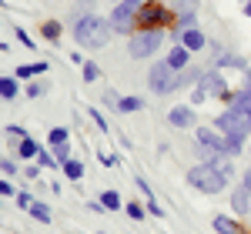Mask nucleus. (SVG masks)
Wrapping results in <instances>:
<instances>
[{
    "label": "nucleus",
    "mask_w": 251,
    "mask_h": 234,
    "mask_svg": "<svg viewBox=\"0 0 251 234\" xmlns=\"http://www.w3.org/2000/svg\"><path fill=\"white\" fill-rule=\"evenodd\" d=\"M231 211L234 214H248L251 211V187L248 184H238L231 191Z\"/></svg>",
    "instance_id": "obj_9"
},
{
    "label": "nucleus",
    "mask_w": 251,
    "mask_h": 234,
    "mask_svg": "<svg viewBox=\"0 0 251 234\" xmlns=\"http://www.w3.org/2000/svg\"><path fill=\"white\" fill-rule=\"evenodd\" d=\"M40 151H44V147H40V144L34 140V137H20V147H17V154L24 157V161H30V157H37Z\"/></svg>",
    "instance_id": "obj_13"
},
{
    "label": "nucleus",
    "mask_w": 251,
    "mask_h": 234,
    "mask_svg": "<svg viewBox=\"0 0 251 234\" xmlns=\"http://www.w3.org/2000/svg\"><path fill=\"white\" fill-rule=\"evenodd\" d=\"M17 91H20V84H17V77H0V97H3V100L17 97Z\"/></svg>",
    "instance_id": "obj_18"
},
{
    "label": "nucleus",
    "mask_w": 251,
    "mask_h": 234,
    "mask_svg": "<svg viewBox=\"0 0 251 234\" xmlns=\"http://www.w3.org/2000/svg\"><path fill=\"white\" fill-rule=\"evenodd\" d=\"M144 208H148V211H151V214H154V217H164V208L157 204L154 197H148V204H144Z\"/></svg>",
    "instance_id": "obj_33"
},
{
    "label": "nucleus",
    "mask_w": 251,
    "mask_h": 234,
    "mask_svg": "<svg viewBox=\"0 0 251 234\" xmlns=\"http://www.w3.org/2000/svg\"><path fill=\"white\" fill-rule=\"evenodd\" d=\"M188 184H191L194 191H201V194H221L228 187V177L221 174L211 161H204V164H194L191 171H188Z\"/></svg>",
    "instance_id": "obj_2"
},
{
    "label": "nucleus",
    "mask_w": 251,
    "mask_h": 234,
    "mask_svg": "<svg viewBox=\"0 0 251 234\" xmlns=\"http://www.w3.org/2000/svg\"><path fill=\"white\" fill-rule=\"evenodd\" d=\"M194 27V14H184V17H177V34H184V30H191Z\"/></svg>",
    "instance_id": "obj_30"
},
{
    "label": "nucleus",
    "mask_w": 251,
    "mask_h": 234,
    "mask_svg": "<svg viewBox=\"0 0 251 234\" xmlns=\"http://www.w3.org/2000/svg\"><path fill=\"white\" fill-rule=\"evenodd\" d=\"M40 34H44L47 40H57L60 37V23H57V20H47V23L40 27Z\"/></svg>",
    "instance_id": "obj_24"
},
{
    "label": "nucleus",
    "mask_w": 251,
    "mask_h": 234,
    "mask_svg": "<svg viewBox=\"0 0 251 234\" xmlns=\"http://www.w3.org/2000/svg\"><path fill=\"white\" fill-rule=\"evenodd\" d=\"M117 111H124V114L144 111V100H141V97H121V100H117Z\"/></svg>",
    "instance_id": "obj_19"
},
{
    "label": "nucleus",
    "mask_w": 251,
    "mask_h": 234,
    "mask_svg": "<svg viewBox=\"0 0 251 234\" xmlns=\"http://www.w3.org/2000/svg\"><path fill=\"white\" fill-rule=\"evenodd\" d=\"M24 94H27V97H40V84H27Z\"/></svg>",
    "instance_id": "obj_38"
},
{
    "label": "nucleus",
    "mask_w": 251,
    "mask_h": 234,
    "mask_svg": "<svg viewBox=\"0 0 251 234\" xmlns=\"http://www.w3.org/2000/svg\"><path fill=\"white\" fill-rule=\"evenodd\" d=\"M241 184H248V187H251V167L245 171V174H241Z\"/></svg>",
    "instance_id": "obj_42"
},
{
    "label": "nucleus",
    "mask_w": 251,
    "mask_h": 234,
    "mask_svg": "<svg viewBox=\"0 0 251 234\" xmlns=\"http://www.w3.org/2000/svg\"><path fill=\"white\" fill-rule=\"evenodd\" d=\"M245 17H251V0H248V3H245Z\"/></svg>",
    "instance_id": "obj_43"
},
{
    "label": "nucleus",
    "mask_w": 251,
    "mask_h": 234,
    "mask_svg": "<svg viewBox=\"0 0 251 234\" xmlns=\"http://www.w3.org/2000/svg\"><path fill=\"white\" fill-rule=\"evenodd\" d=\"M157 47H161V30H157V27H148V30H141V34L131 37L127 54H131L134 60H144V57H151Z\"/></svg>",
    "instance_id": "obj_6"
},
{
    "label": "nucleus",
    "mask_w": 251,
    "mask_h": 234,
    "mask_svg": "<svg viewBox=\"0 0 251 234\" xmlns=\"http://www.w3.org/2000/svg\"><path fill=\"white\" fill-rule=\"evenodd\" d=\"M148 84H151L154 94H164V97H168V94H174V91L181 87V70L171 67L168 60H164V64H154L151 74H148Z\"/></svg>",
    "instance_id": "obj_3"
},
{
    "label": "nucleus",
    "mask_w": 251,
    "mask_h": 234,
    "mask_svg": "<svg viewBox=\"0 0 251 234\" xmlns=\"http://www.w3.org/2000/svg\"><path fill=\"white\" fill-rule=\"evenodd\" d=\"M100 204H104L107 211H117L124 201H121V194H117V191H104V194H100Z\"/></svg>",
    "instance_id": "obj_22"
},
{
    "label": "nucleus",
    "mask_w": 251,
    "mask_h": 234,
    "mask_svg": "<svg viewBox=\"0 0 251 234\" xmlns=\"http://www.w3.org/2000/svg\"><path fill=\"white\" fill-rule=\"evenodd\" d=\"M54 157H57V164H67L71 161V144H57V147H50Z\"/></svg>",
    "instance_id": "obj_27"
},
{
    "label": "nucleus",
    "mask_w": 251,
    "mask_h": 234,
    "mask_svg": "<svg viewBox=\"0 0 251 234\" xmlns=\"http://www.w3.org/2000/svg\"><path fill=\"white\" fill-rule=\"evenodd\" d=\"M241 3H248V0H241Z\"/></svg>",
    "instance_id": "obj_45"
},
{
    "label": "nucleus",
    "mask_w": 251,
    "mask_h": 234,
    "mask_svg": "<svg viewBox=\"0 0 251 234\" xmlns=\"http://www.w3.org/2000/svg\"><path fill=\"white\" fill-rule=\"evenodd\" d=\"M181 37V47H188V50H201L208 40H204V34L198 30V27H191V30H184V34H177Z\"/></svg>",
    "instance_id": "obj_11"
},
{
    "label": "nucleus",
    "mask_w": 251,
    "mask_h": 234,
    "mask_svg": "<svg viewBox=\"0 0 251 234\" xmlns=\"http://www.w3.org/2000/svg\"><path fill=\"white\" fill-rule=\"evenodd\" d=\"M60 167H64V177H71V181H80V177H84V164L74 161V157H71L67 164H60Z\"/></svg>",
    "instance_id": "obj_20"
},
{
    "label": "nucleus",
    "mask_w": 251,
    "mask_h": 234,
    "mask_svg": "<svg viewBox=\"0 0 251 234\" xmlns=\"http://www.w3.org/2000/svg\"><path fill=\"white\" fill-rule=\"evenodd\" d=\"M124 211H127V217H131V221H141V217H144V211H148V208H144V204H127V208H124Z\"/></svg>",
    "instance_id": "obj_29"
},
{
    "label": "nucleus",
    "mask_w": 251,
    "mask_h": 234,
    "mask_svg": "<svg viewBox=\"0 0 251 234\" xmlns=\"http://www.w3.org/2000/svg\"><path fill=\"white\" fill-rule=\"evenodd\" d=\"M47 140H50V147H57V144H67V140H71V131H67V127H54V131L47 134Z\"/></svg>",
    "instance_id": "obj_21"
},
{
    "label": "nucleus",
    "mask_w": 251,
    "mask_h": 234,
    "mask_svg": "<svg viewBox=\"0 0 251 234\" xmlns=\"http://www.w3.org/2000/svg\"><path fill=\"white\" fill-rule=\"evenodd\" d=\"M7 134H14V137H27V131H24V127H17V124H7Z\"/></svg>",
    "instance_id": "obj_37"
},
{
    "label": "nucleus",
    "mask_w": 251,
    "mask_h": 234,
    "mask_svg": "<svg viewBox=\"0 0 251 234\" xmlns=\"http://www.w3.org/2000/svg\"><path fill=\"white\" fill-rule=\"evenodd\" d=\"M218 64H221V67H238V70H248V64H245L241 57H234V54H228V57H218Z\"/></svg>",
    "instance_id": "obj_25"
},
{
    "label": "nucleus",
    "mask_w": 251,
    "mask_h": 234,
    "mask_svg": "<svg viewBox=\"0 0 251 234\" xmlns=\"http://www.w3.org/2000/svg\"><path fill=\"white\" fill-rule=\"evenodd\" d=\"M17 204L20 208H30V194H17Z\"/></svg>",
    "instance_id": "obj_40"
},
{
    "label": "nucleus",
    "mask_w": 251,
    "mask_h": 234,
    "mask_svg": "<svg viewBox=\"0 0 251 234\" xmlns=\"http://www.w3.org/2000/svg\"><path fill=\"white\" fill-rule=\"evenodd\" d=\"M17 40H20V44H24V47H30V50L37 47V44H34V37H30V34H27L24 27H17Z\"/></svg>",
    "instance_id": "obj_32"
},
{
    "label": "nucleus",
    "mask_w": 251,
    "mask_h": 234,
    "mask_svg": "<svg viewBox=\"0 0 251 234\" xmlns=\"http://www.w3.org/2000/svg\"><path fill=\"white\" fill-rule=\"evenodd\" d=\"M188 54H191L188 47H171V50H168V64L177 67V70H184V67H188Z\"/></svg>",
    "instance_id": "obj_14"
},
{
    "label": "nucleus",
    "mask_w": 251,
    "mask_h": 234,
    "mask_svg": "<svg viewBox=\"0 0 251 234\" xmlns=\"http://www.w3.org/2000/svg\"><path fill=\"white\" fill-rule=\"evenodd\" d=\"M208 161H211V164H214V167H218V171H221L225 177H228V181L234 177V164H231V154H211Z\"/></svg>",
    "instance_id": "obj_12"
},
{
    "label": "nucleus",
    "mask_w": 251,
    "mask_h": 234,
    "mask_svg": "<svg viewBox=\"0 0 251 234\" xmlns=\"http://www.w3.org/2000/svg\"><path fill=\"white\" fill-rule=\"evenodd\" d=\"M100 164H104V167H114L117 161H114V157H111V154H100Z\"/></svg>",
    "instance_id": "obj_39"
},
{
    "label": "nucleus",
    "mask_w": 251,
    "mask_h": 234,
    "mask_svg": "<svg viewBox=\"0 0 251 234\" xmlns=\"http://www.w3.org/2000/svg\"><path fill=\"white\" fill-rule=\"evenodd\" d=\"M91 120H94V124L100 127V131H107V124H104V117H100V111H94V107H91Z\"/></svg>",
    "instance_id": "obj_36"
},
{
    "label": "nucleus",
    "mask_w": 251,
    "mask_h": 234,
    "mask_svg": "<svg viewBox=\"0 0 251 234\" xmlns=\"http://www.w3.org/2000/svg\"><path fill=\"white\" fill-rule=\"evenodd\" d=\"M0 171H3V174H17V161H10V157H0Z\"/></svg>",
    "instance_id": "obj_31"
},
{
    "label": "nucleus",
    "mask_w": 251,
    "mask_h": 234,
    "mask_svg": "<svg viewBox=\"0 0 251 234\" xmlns=\"http://www.w3.org/2000/svg\"><path fill=\"white\" fill-rule=\"evenodd\" d=\"M238 120H241V131L251 134V111H248V114H238Z\"/></svg>",
    "instance_id": "obj_34"
},
{
    "label": "nucleus",
    "mask_w": 251,
    "mask_h": 234,
    "mask_svg": "<svg viewBox=\"0 0 251 234\" xmlns=\"http://www.w3.org/2000/svg\"><path fill=\"white\" fill-rule=\"evenodd\" d=\"M40 70H47V64H44V60H34V64H20V67H17V80H27V77H34V74H40Z\"/></svg>",
    "instance_id": "obj_16"
},
{
    "label": "nucleus",
    "mask_w": 251,
    "mask_h": 234,
    "mask_svg": "<svg viewBox=\"0 0 251 234\" xmlns=\"http://www.w3.org/2000/svg\"><path fill=\"white\" fill-rule=\"evenodd\" d=\"M245 91H248V94H251V67H248V70H245Z\"/></svg>",
    "instance_id": "obj_41"
},
{
    "label": "nucleus",
    "mask_w": 251,
    "mask_h": 234,
    "mask_svg": "<svg viewBox=\"0 0 251 234\" xmlns=\"http://www.w3.org/2000/svg\"><path fill=\"white\" fill-rule=\"evenodd\" d=\"M111 3H117V0H111Z\"/></svg>",
    "instance_id": "obj_47"
},
{
    "label": "nucleus",
    "mask_w": 251,
    "mask_h": 234,
    "mask_svg": "<svg viewBox=\"0 0 251 234\" xmlns=\"http://www.w3.org/2000/svg\"><path fill=\"white\" fill-rule=\"evenodd\" d=\"M174 17H184V14H198V0H171Z\"/></svg>",
    "instance_id": "obj_17"
},
{
    "label": "nucleus",
    "mask_w": 251,
    "mask_h": 234,
    "mask_svg": "<svg viewBox=\"0 0 251 234\" xmlns=\"http://www.w3.org/2000/svg\"><path fill=\"white\" fill-rule=\"evenodd\" d=\"M168 124L171 127H194V107H171L168 111Z\"/></svg>",
    "instance_id": "obj_10"
},
{
    "label": "nucleus",
    "mask_w": 251,
    "mask_h": 234,
    "mask_svg": "<svg viewBox=\"0 0 251 234\" xmlns=\"http://www.w3.org/2000/svg\"><path fill=\"white\" fill-rule=\"evenodd\" d=\"M80 74H84V80H87V84H91V80H97V77H100V67H97V64H91V60H87V64H84V67H80Z\"/></svg>",
    "instance_id": "obj_26"
},
{
    "label": "nucleus",
    "mask_w": 251,
    "mask_h": 234,
    "mask_svg": "<svg viewBox=\"0 0 251 234\" xmlns=\"http://www.w3.org/2000/svg\"><path fill=\"white\" fill-rule=\"evenodd\" d=\"M238 234H248V231H245V228H241V231H238Z\"/></svg>",
    "instance_id": "obj_44"
},
{
    "label": "nucleus",
    "mask_w": 251,
    "mask_h": 234,
    "mask_svg": "<svg viewBox=\"0 0 251 234\" xmlns=\"http://www.w3.org/2000/svg\"><path fill=\"white\" fill-rule=\"evenodd\" d=\"M0 197H14V184L10 181H0Z\"/></svg>",
    "instance_id": "obj_35"
},
{
    "label": "nucleus",
    "mask_w": 251,
    "mask_h": 234,
    "mask_svg": "<svg viewBox=\"0 0 251 234\" xmlns=\"http://www.w3.org/2000/svg\"><path fill=\"white\" fill-rule=\"evenodd\" d=\"M37 164H40V167H57V157L50 154V151H40V154H37Z\"/></svg>",
    "instance_id": "obj_28"
},
{
    "label": "nucleus",
    "mask_w": 251,
    "mask_h": 234,
    "mask_svg": "<svg viewBox=\"0 0 251 234\" xmlns=\"http://www.w3.org/2000/svg\"><path fill=\"white\" fill-rule=\"evenodd\" d=\"M191 97H194V104H201L208 97H228V84L221 77V70H201V80L194 84Z\"/></svg>",
    "instance_id": "obj_4"
},
{
    "label": "nucleus",
    "mask_w": 251,
    "mask_h": 234,
    "mask_svg": "<svg viewBox=\"0 0 251 234\" xmlns=\"http://www.w3.org/2000/svg\"><path fill=\"white\" fill-rule=\"evenodd\" d=\"M194 140H198V147L204 151V154H228V147H225V134L218 131V127H198L194 131Z\"/></svg>",
    "instance_id": "obj_7"
},
{
    "label": "nucleus",
    "mask_w": 251,
    "mask_h": 234,
    "mask_svg": "<svg viewBox=\"0 0 251 234\" xmlns=\"http://www.w3.org/2000/svg\"><path fill=\"white\" fill-rule=\"evenodd\" d=\"M111 23H104L100 17L94 14H84V17L74 23V40H77L80 47H87V50H100V47H107V40H111Z\"/></svg>",
    "instance_id": "obj_1"
},
{
    "label": "nucleus",
    "mask_w": 251,
    "mask_h": 234,
    "mask_svg": "<svg viewBox=\"0 0 251 234\" xmlns=\"http://www.w3.org/2000/svg\"><path fill=\"white\" fill-rule=\"evenodd\" d=\"M30 214H34V221H40V224H47L50 221V211L44 208V204H37V201H30V208H27Z\"/></svg>",
    "instance_id": "obj_23"
},
{
    "label": "nucleus",
    "mask_w": 251,
    "mask_h": 234,
    "mask_svg": "<svg viewBox=\"0 0 251 234\" xmlns=\"http://www.w3.org/2000/svg\"><path fill=\"white\" fill-rule=\"evenodd\" d=\"M141 23H148V27H161V23H168V7H161V3H141V14H137Z\"/></svg>",
    "instance_id": "obj_8"
},
{
    "label": "nucleus",
    "mask_w": 251,
    "mask_h": 234,
    "mask_svg": "<svg viewBox=\"0 0 251 234\" xmlns=\"http://www.w3.org/2000/svg\"><path fill=\"white\" fill-rule=\"evenodd\" d=\"M0 204H3V197H0Z\"/></svg>",
    "instance_id": "obj_46"
},
{
    "label": "nucleus",
    "mask_w": 251,
    "mask_h": 234,
    "mask_svg": "<svg viewBox=\"0 0 251 234\" xmlns=\"http://www.w3.org/2000/svg\"><path fill=\"white\" fill-rule=\"evenodd\" d=\"M211 228H214V234H238L241 231V228H238V224H234L231 217H225V214H218L211 221Z\"/></svg>",
    "instance_id": "obj_15"
},
{
    "label": "nucleus",
    "mask_w": 251,
    "mask_h": 234,
    "mask_svg": "<svg viewBox=\"0 0 251 234\" xmlns=\"http://www.w3.org/2000/svg\"><path fill=\"white\" fill-rule=\"evenodd\" d=\"M141 14V0H117L114 3V14H111V30L114 34H131L134 30V20Z\"/></svg>",
    "instance_id": "obj_5"
}]
</instances>
